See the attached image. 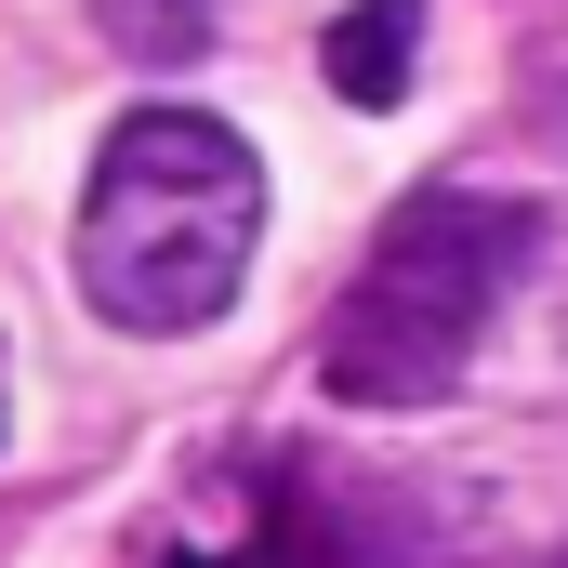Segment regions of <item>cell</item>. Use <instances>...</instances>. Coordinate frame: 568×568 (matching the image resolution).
Masks as SVG:
<instances>
[{
    "label": "cell",
    "mask_w": 568,
    "mask_h": 568,
    "mask_svg": "<svg viewBox=\"0 0 568 568\" xmlns=\"http://www.w3.org/2000/svg\"><path fill=\"white\" fill-rule=\"evenodd\" d=\"M252 239H265V172L252 145L199 106H133L120 133L93 145V185H80V304L133 344H185L212 331L239 278H252Z\"/></svg>",
    "instance_id": "cell-1"
},
{
    "label": "cell",
    "mask_w": 568,
    "mask_h": 568,
    "mask_svg": "<svg viewBox=\"0 0 568 568\" xmlns=\"http://www.w3.org/2000/svg\"><path fill=\"white\" fill-rule=\"evenodd\" d=\"M516 265H529V212H516V199H463V185L410 199V212L371 239L357 291L331 304L317 384H331L344 410H436V397L463 384V357L489 344Z\"/></svg>",
    "instance_id": "cell-2"
},
{
    "label": "cell",
    "mask_w": 568,
    "mask_h": 568,
    "mask_svg": "<svg viewBox=\"0 0 568 568\" xmlns=\"http://www.w3.org/2000/svg\"><path fill=\"white\" fill-rule=\"evenodd\" d=\"M489 529L476 489L449 476H291L278 529H265V568H463Z\"/></svg>",
    "instance_id": "cell-3"
},
{
    "label": "cell",
    "mask_w": 568,
    "mask_h": 568,
    "mask_svg": "<svg viewBox=\"0 0 568 568\" xmlns=\"http://www.w3.org/2000/svg\"><path fill=\"white\" fill-rule=\"evenodd\" d=\"M317 67H331L344 106H397L410 67H424V0H344L331 40H317Z\"/></svg>",
    "instance_id": "cell-4"
},
{
    "label": "cell",
    "mask_w": 568,
    "mask_h": 568,
    "mask_svg": "<svg viewBox=\"0 0 568 568\" xmlns=\"http://www.w3.org/2000/svg\"><path fill=\"white\" fill-rule=\"evenodd\" d=\"M93 40L133 53V67H185L212 40V0H93Z\"/></svg>",
    "instance_id": "cell-5"
},
{
    "label": "cell",
    "mask_w": 568,
    "mask_h": 568,
    "mask_svg": "<svg viewBox=\"0 0 568 568\" xmlns=\"http://www.w3.org/2000/svg\"><path fill=\"white\" fill-rule=\"evenodd\" d=\"M172 568H212V556H172Z\"/></svg>",
    "instance_id": "cell-6"
},
{
    "label": "cell",
    "mask_w": 568,
    "mask_h": 568,
    "mask_svg": "<svg viewBox=\"0 0 568 568\" xmlns=\"http://www.w3.org/2000/svg\"><path fill=\"white\" fill-rule=\"evenodd\" d=\"M542 568H568V556H542Z\"/></svg>",
    "instance_id": "cell-7"
}]
</instances>
